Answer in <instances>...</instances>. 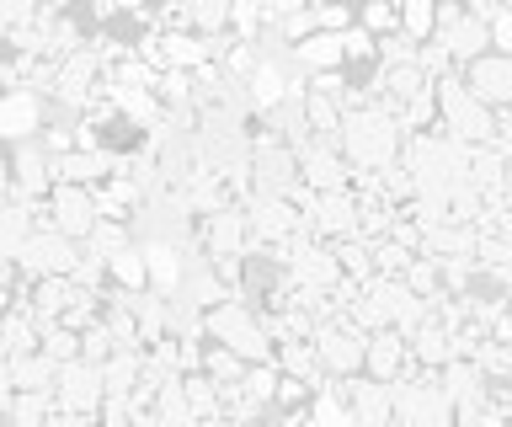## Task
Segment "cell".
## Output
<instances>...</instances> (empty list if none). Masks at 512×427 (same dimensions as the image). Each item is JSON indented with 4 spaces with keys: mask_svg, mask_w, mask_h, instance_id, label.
<instances>
[{
    "mask_svg": "<svg viewBox=\"0 0 512 427\" xmlns=\"http://www.w3.org/2000/svg\"><path fill=\"white\" fill-rule=\"evenodd\" d=\"M496 145L507 150V193H502V198H512V139H496Z\"/></svg>",
    "mask_w": 512,
    "mask_h": 427,
    "instance_id": "obj_37",
    "label": "cell"
},
{
    "mask_svg": "<svg viewBox=\"0 0 512 427\" xmlns=\"http://www.w3.org/2000/svg\"><path fill=\"white\" fill-rule=\"evenodd\" d=\"M448 358H454V331L438 321V305H432V315L411 331V363H422V369H443Z\"/></svg>",
    "mask_w": 512,
    "mask_h": 427,
    "instance_id": "obj_18",
    "label": "cell"
},
{
    "mask_svg": "<svg viewBox=\"0 0 512 427\" xmlns=\"http://www.w3.org/2000/svg\"><path fill=\"white\" fill-rule=\"evenodd\" d=\"M294 65L299 70H347V43L342 33H326V27H315L310 38H299L294 43Z\"/></svg>",
    "mask_w": 512,
    "mask_h": 427,
    "instance_id": "obj_17",
    "label": "cell"
},
{
    "mask_svg": "<svg viewBox=\"0 0 512 427\" xmlns=\"http://www.w3.org/2000/svg\"><path fill=\"white\" fill-rule=\"evenodd\" d=\"M491 49L512 54V6H502V11L491 17Z\"/></svg>",
    "mask_w": 512,
    "mask_h": 427,
    "instance_id": "obj_34",
    "label": "cell"
},
{
    "mask_svg": "<svg viewBox=\"0 0 512 427\" xmlns=\"http://www.w3.org/2000/svg\"><path fill=\"white\" fill-rule=\"evenodd\" d=\"M96 219H102V214H96V187H86V182H54V187H48V225H54V230L86 241Z\"/></svg>",
    "mask_w": 512,
    "mask_h": 427,
    "instance_id": "obj_9",
    "label": "cell"
},
{
    "mask_svg": "<svg viewBox=\"0 0 512 427\" xmlns=\"http://www.w3.org/2000/svg\"><path fill=\"white\" fill-rule=\"evenodd\" d=\"M203 337L235 347V353H246L251 363L272 358V347H278L267 321H262V305H251L246 294H230V299H219V305H208L203 310Z\"/></svg>",
    "mask_w": 512,
    "mask_h": 427,
    "instance_id": "obj_2",
    "label": "cell"
},
{
    "mask_svg": "<svg viewBox=\"0 0 512 427\" xmlns=\"http://www.w3.org/2000/svg\"><path fill=\"white\" fill-rule=\"evenodd\" d=\"M342 390H347L352 422H368V427H384V422H395V385H390V379L352 374V379H342Z\"/></svg>",
    "mask_w": 512,
    "mask_h": 427,
    "instance_id": "obj_14",
    "label": "cell"
},
{
    "mask_svg": "<svg viewBox=\"0 0 512 427\" xmlns=\"http://www.w3.org/2000/svg\"><path fill=\"white\" fill-rule=\"evenodd\" d=\"M0 198H11V145H0Z\"/></svg>",
    "mask_w": 512,
    "mask_h": 427,
    "instance_id": "obj_35",
    "label": "cell"
},
{
    "mask_svg": "<svg viewBox=\"0 0 512 427\" xmlns=\"http://www.w3.org/2000/svg\"><path fill=\"white\" fill-rule=\"evenodd\" d=\"M336 145H342V155L352 161V171H384V166L400 161V150H406V123L395 113H384V107H347Z\"/></svg>",
    "mask_w": 512,
    "mask_h": 427,
    "instance_id": "obj_1",
    "label": "cell"
},
{
    "mask_svg": "<svg viewBox=\"0 0 512 427\" xmlns=\"http://www.w3.org/2000/svg\"><path fill=\"white\" fill-rule=\"evenodd\" d=\"M315 22L326 27V33H347V27L358 22V6H352V0H326V6H315Z\"/></svg>",
    "mask_w": 512,
    "mask_h": 427,
    "instance_id": "obj_32",
    "label": "cell"
},
{
    "mask_svg": "<svg viewBox=\"0 0 512 427\" xmlns=\"http://www.w3.org/2000/svg\"><path fill=\"white\" fill-rule=\"evenodd\" d=\"M400 6V33H411L416 43L432 38V27H438V6L443 0H395Z\"/></svg>",
    "mask_w": 512,
    "mask_h": 427,
    "instance_id": "obj_23",
    "label": "cell"
},
{
    "mask_svg": "<svg viewBox=\"0 0 512 427\" xmlns=\"http://www.w3.org/2000/svg\"><path fill=\"white\" fill-rule=\"evenodd\" d=\"M43 353L54 358V363L80 358V331H75V326H64V321H48V326H43Z\"/></svg>",
    "mask_w": 512,
    "mask_h": 427,
    "instance_id": "obj_30",
    "label": "cell"
},
{
    "mask_svg": "<svg viewBox=\"0 0 512 427\" xmlns=\"http://www.w3.org/2000/svg\"><path fill=\"white\" fill-rule=\"evenodd\" d=\"M278 379H283V369H278V358H256L246 374H240V390L251 395V401H262V406H272V395H278Z\"/></svg>",
    "mask_w": 512,
    "mask_h": 427,
    "instance_id": "obj_24",
    "label": "cell"
},
{
    "mask_svg": "<svg viewBox=\"0 0 512 427\" xmlns=\"http://www.w3.org/2000/svg\"><path fill=\"white\" fill-rule=\"evenodd\" d=\"M395 422H454V395L443 390L438 369H422V363H411L406 374L395 379Z\"/></svg>",
    "mask_w": 512,
    "mask_h": 427,
    "instance_id": "obj_4",
    "label": "cell"
},
{
    "mask_svg": "<svg viewBox=\"0 0 512 427\" xmlns=\"http://www.w3.org/2000/svg\"><path fill=\"white\" fill-rule=\"evenodd\" d=\"M128 241H139L128 219H96L91 235H86V246H91V251H102V257H107V251H118V246H128Z\"/></svg>",
    "mask_w": 512,
    "mask_h": 427,
    "instance_id": "obj_28",
    "label": "cell"
},
{
    "mask_svg": "<svg viewBox=\"0 0 512 427\" xmlns=\"http://www.w3.org/2000/svg\"><path fill=\"white\" fill-rule=\"evenodd\" d=\"M459 75H464V86L475 91L486 107H512V54H502V49H486V54H475L470 65H459Z\"/></svg>",
    "mask_w": 512,
    "mask_h": 427,
    "instance_id": "obj_11",
    "label": "cell"
},
{
    "mask_svg": "<svg viewBox=\"0 0 512 427\" xmlns=\"http://www.w3.org/2000/svg\"><path fill=\"white\" fill-rule=\"evenodd\" d=\"M502 6H512V0H502Z\"/></svg>",
    "mask_w": 512,
    "mask_h": 427,
    "instance_id": "obj_39",
    "label": "cell"
},
{
    "mask_svg": "<svg viewBox=\"0 0 512 427\" xmlns=\"http://www.w3.org/2000/svg\"><path fill=\"white\" fill-rule=\"evenodd\" d=\"M11 385H16V390H48V395H54L59 363L48 358L43 347H38V353H16V358H11Z\"/></svg>",
    "mask_w": 512,
    "mask_h": 427,
    "instance_id": "obj_20",
    "label": "cell"
},
{
    "mask_svg": "<svg viewBox=\"0 0 512 427\" xmlns=\"http://www.w3.org/2000/svg\"><path fill=\"white\" fill-rule=\"evenodd\" d=\"M438 129H448L464 145H491L496 139V107H486L464 86V75H443L438 81Z\"/></svg>",
    "mask_w": 512,
    "mask_h": 427,
    "instance_id": "obj_3",
    "label": "cell"
},
{
    "mask_svg": "<svg viewBox=\"0 0 512 427\" xmlns=\"http://www.w3.org/2000/svg\"><path fill=\"white\" fill-rule=\"evenodd\" d=\"M48 118H54V102H48L43 91L11 86L6 97H0V145H27V139H38L48 129Z\"/></svg>",
    "mask_w": 512,
    "mask_h": 427,
    "instance_id": "obj_7",
    "label": "cell"
},
{
    "mask_svg": "<svg viewBox=\"0 0 512 427\" xmlns=\"http://www.w3.org/2000/svg\"><path fill=\"white\" fill-rule=\"evenodd\" d=\"M203 369L214 374L219 385H240V374L251 369V358L235 353V347H224V342H208V347H203Z\"/></svg>",
    "mask_w": 512,
    "mask_h": 427,
    "instance_id": "obj_22",
    "label": "cell"
},
{
    "mask_svg": "<svg viewBox=\"0 0 512 427\" xmlns=\"http://www.w3.org/2000/svg\"><path fill=\"white\" fill-rule=\"evenodd\" d=\"M54 155L43 150V139H27V145H11V198L43 203L48 187H54Z\"/></svg>",
    "mask_w": 512,
    "mask_h": 427,
    "instance_id": "obj_12",
    "label": "cell"
},
{
    "mask_svg": "<svg viewBox=\"0 0 512 427\" xmlns=\"http://www.w3.org/2000/svg\"><path fill=\"white\" fill-rule=\"evenodd\" d=\"M80 294H86V283H75V273H48V278H32V294L22 305H32V315L48 326V321H59Z\"/></svg>",
    "mask_w": 512,
    "mask_h": 427,
    "instance_id": "obj_16",
    "label": "cell"
},
{
    "mask_svg": "<svg viewBox=\"0 0 512 427\" xmlns=\"http://www.w3.org/2000/svg\"><path fill=\"white\" fill-rule=\"evenodd\" d=\"M411 369V337L400 326H379V331H368V363H363V374H374V379H395Z\"/></svg>",
    "mask_w": 512,
    "mask_h": 427,
    "instance_id": "obj_15",
    "label": "cell"
},
{
    "mask_svg": "<svg viewBox=\"0 0 512 427\" xmlns=\"http://www.w3.org/2000/svg\"><path fill=\"white\" fill-rule=\"evenodd\" d=\"M310 230L320 235V241H347V235H363V203H358V193H352V187L315 193Z\"/></svg>",
    "mask_w": 512,
    "mask_h": 427,
    "instance_id": "obj_13",
    "label": "cell"
},
{
    "mask_svg": "<svg viewBox=\"0 0 512 427\" xmlns=\"http://www.w3.org/2000/svg\"><path fill=\"white\" fill-rule=\"evenodd\" d=\"M416 49H422V43L411 33H384L379 38V65H406V59H416Z\"/></svg>",
    "mask_w": 512,
    "mask_h": 427,
    "instance_id": "obj_33",
    "label": "cell"
},
{
    "mask_svg": "<svg viewBox=\"0 0 512 427\" xmlns=\"http://www.w3.org/2000/svg\"><path fill=\"white\" fill-rule=\"evenodd\" d=\"M342 97H331V91H304V123H310V134H320V139H336L342 134Z\"/></svg>",
    "mask_w": 512,
    "mask_h": 427,
    "instance_id": "obj_21",
    "label": "cell"
},
{
    "mask_svg": "<svg viewBox=\"0 0 512 427\" xmlns=\"http://www.w3.org/2000/svg\"><path fill=\"white\" fill-rule=\"evenodd\" d=\"M416 65H422V70L432 75V81H443V75H454V70H459V65H454V54H448L438 38H427L422 49H416Z\"/></svg>",
    "mask_w": 512,
    "mask_h": 427,
    "instance_id": "obj_31",
    "label": "cell"
},
{
    "mask_svg": "<svg viewBox=\"0 0 512 427\" xmlns=\"http://www.w3.org/2000/svg\"><path fill=\"white\" fill-rule=\"evenodd\" d=\"M107 278L118 283V289H128V294L150 289V262H144V246L128 241L118 251H107Z\"/></svg>",
    "mask_w": 512,
    "mask_h": 427,
    "instance_id": "obj_19",
    "label": "cell"
},
{
    "mask_svg": "<svg viewBox=\"0 0 512 427\" xmlns=\"http://www.w3.org/2000/svg\"><path fill=\"white\" fill-rule=\"evenodd\" d=\"M411 257H416V246H406V241H395V235H379L374 241V273H406L411 267Z\"/></svg>",
    "mask_w": 512,
    "mask_h": 427,
    "instance_id": "obj_29",
    "label": "cell"
},
{
    "mask_svg": "<svg viewBox=\"0 0 512 427\" xmlns=\"http://www.w3.org/2000/svg\"><path fill=\"white\" fill-rule=\"evenodd\" d=\"M187 27H198L208 38L230 33V0H187Z\"/></svg>",
    "mask_w": 512,
    "mask_h": 427,
    "instance_id": "obj_25",
    "label": "cell"
},
{
    "mask_svg": "<svg viewBox=\"0 0 512 427\" xmlns=\"http://www.w3.org/2000/svg\"><path fill=\"white\" fill-rule=\"evenodd\" d=\"M315 353H320L331 379H352V374H363V363H368V331L352 326L347 315L320 321L315 326Z\"/></svg>",
    "mask_w": 512,
    "mask_h": 427,
    "instance_id": "obj_5",
    "label": "cell"
},
{
    "mask_svg": "<svg viewBox=\"0 0 512 427\" xmlns=\"http://www.w3.org/2000/svg\"><path fill=\"white\" fill-rule=\"evenodd\" d=\"M358 22H363L374 38L400 33V6H395V0H358Z\"/></svg>",
    "mask_w": 512,
    "mask_h": 427,
    "instance_id": "obj_27",
    "label": "cell"
},
{
    "mask_svg": "<svg viewBox=\"0 0 512 427\" xmlns=\"http://www.w3.org/2000/svg\"><path fill=\"white\" fill-rule=\"evenodd\" d=\"M443 6H464V0H443Z\"/></svg>",
    "mask_w": 512,
    "mask_h": 427,
    "instance_id": "obj_38",
    "label": "cell"
},
{
    "mask_svg": "<svg viewBox=\"0 0 512 427\" xmlns=\"http://www.w3.org/2000/svg\"><path fill=\"white\" fill-rule=\"evenodd\" d=\"M299 182L315 187V193H336V187H352V161L342 155L336 139H310V145L299 150Z\"/></svg>",
    "mask_w": 512,
    "mask_h": 427,
    "instance_id": "obj_10",
    "label": "cell"
},
{
    "mask_svg": "<svg viewBox=\"0 0 512 427\" xmlns=\"http://www.w3.org/2000/svg\"><path fill=\"white\" fill-rule=\"evenodd\" d=\"M48 417H54V395L48 390H11V422L32 427V422H48Z\"/></svg>",
    "mask_w": 512,
    "mask_h": 427,
    "instance_id": "obj_26",
    "label": "cell"
},
{
    "mask_svg": "<svg viewBox=\"0 0 512 427\" xmlns=\"http://www.w3.org/2000/svg\"><path fill=\"white\" fill-rule=\"evenodd\" d=\"M496 230L512 241V198H502V209H496Z\"/></svg>",
    "mask_w": 512,
    "mask_h": 427,
    "instance_id": "obj_36",
    "label": "cell"
},
{
    "mask_svg": "<svg viewBox=\"0 0 512 427\" xmlns=\"http://www.w3.org/2000/svg\"><path fill=\"white\" fill-rule=\"evenodd\" d=\"M80 251H86V241H75V235H64L54 225H38L27 235L22 257H16V267H22L27 278H48V273H75Z\"/></svg>",
    "mask_w": 512,
    "mask_h": 427,
    "instance_id": "obj_6",
    "label": "cell"
},
{
    "mask_svg": "<svg viewBox=\"0 0 512 427\" xmlns=\"http://www.w3.org/2000/svg\"><path fill=\"white\" fill-rule=\"evenodd\" d=\"M198 246L208 251V257H246V251L256 246L251 214L240 209V203H224V209L203 214L198 219Z\"/></svg>",
    "mask_w": 512,
    "mask_h": 427,
    "instance_id": "obj_8",
    "label": "cell"
}]
</instances>
